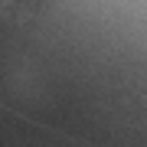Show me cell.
Listing matches in <instances>:
<instances>
[{
  "label": "cell",
  "instance_id": "6da1fadb",
  "mask_svg": "<svg viewBox=\"0 0 147 147\" xmlns=\"http://www.w3.org/2000/svg\"><path fill=\"white\" fill-rule=\"evenodd\" d=\"M49 3H53V0H0V13H3L10 23H20L23 26V23L39 20Z\"/></svg>",
  "mask_w": 147,
  "mask_h": 147
}]
</instances>
